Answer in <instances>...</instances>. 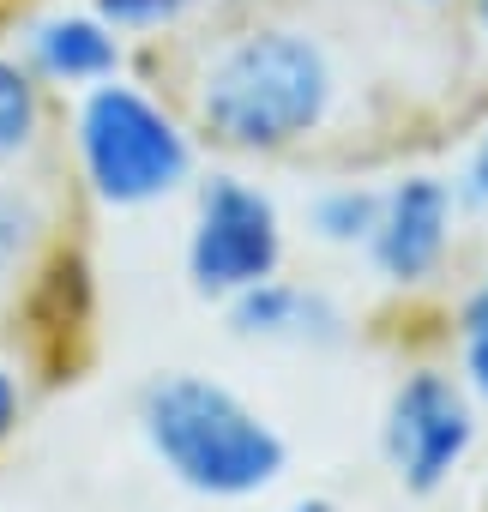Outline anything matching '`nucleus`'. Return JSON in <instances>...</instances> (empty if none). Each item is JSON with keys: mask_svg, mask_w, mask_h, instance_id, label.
Masks as SVG:
<instances>
[{"mask_svg": "<svg viewBox=\"0 0 488 512\" xmlns=\"http://www.w3.org/2000/svg\"><path fill=\"white\" fill-rule=\"evenodd\" d=\"M133 422L163 476L199 500H260L290 470V446L272 416H260L235 386L193 368L157 374L139 392Z\"/></svg>", "mask_w": 488, "mask_h": 512, "instance_id": "3", "label": "nucleus"}, {"mask_svg": "<svg viewBox=\"0 0 488 512\" xmlns=\"http://www.w3.org/2000/svg\"><path fill=\"white\" fill-rule=\"evenodd\" d=\"M55 97H79L127 73V37H115L91 7H37L13 25L7 43Z\"/></svg>", "mask_w": 488, "mask_h": 512, "instance_id": "7", "label": "nucleus"}, {"mask_svg": "<svg viewBox=\"0 0 488 512\" xmlns=\"http://www.w3.org/2000/svg\"><path fill=\"white\" fill-rule=\"evenodd\" d=\"M410 7H428V13H440V7H464V0H410Z\"/></svg>", "mask_w": 488, "mask_h": 512, "instance_id": "18", "label": "nucleus"}, {"mask_svg": "<svg viewBox=\"0 0 488 512\" xmlns=\"http://www.w3.org/2000/svg\"><path fill=\"white\" fill-rule=\"evenodd\" d=\"M175 103L199 145L223 157H296L344 121L350 85L332 43L308 25L248 19L187 55Z\"/></svg>", "mask_w": 488, "mask_h": 512, "instance_id": "1", "label": "nucleus"}, {"mask_svg": "<svg viewBox=\"0 0 488 512\" xmlns=\"http://www.w3.org/2000/svg\"><path fill=\"white\" fill-rule=\"evenodd\" d=\"M272 512H338L332 500H290V506H272Z\"/></svg>", "mask_w": 488, "mask_h": 512, "instance_id": "17", "label": "nucleus"}, {"mask_svg": "<svg viewBox=\"0 0 488 512\" xmlns=\"http://www.w3.org/2000/svg\"><path fill=\"white\" fill-rule=\"evenodd\" d=\"M458 380L476 404H488V278L458 308Z\"/></svg>", "mask_w": 488, "mask_h": 512, "instance_id": "13", "label": "nucleus"}, {"mask_svg": "<svg viewBox=\"0 0 488 512\" xmlns=\"http://www.w3.org/2000/svg\"><path fill=\"white\" fill-rule=\"evenodd\" d=\"M290 260V223L284 205L248 181L241 169H211L193 181V217H187V284L211 302H229L278 278Z\"/></svg>", "mask_w": 488, "mask_h": 512, "instance_id": "4", "label": "nucleus"}, {"mask_svg": "<svg viewBox=\"0 0 488 512\" xmlns=\"http://www.w3.org/2000/svg\"><path fill=\"white\" fill-rule=\"evenodd\" d=\"M73 181L103 211H157L199 181V133L187 109L151 79H103L61 115Z\"/></svg>", "mask_w": 488, "mask_h": 512, "instance_id": "2", "label": "nucleus"}, {"mask_svg": "<svg viewBox=\"0 0 488 512\" xmlns=\"http://www.w3.org/2000/svg\"><path fill=\"white\" fill-rule=\"evenodd\" d=\"M55 199L37 181L0 175V278H31L55 247Z\"/></svg>", "mask_w": 488, "mask_h": 512, "instance_id": "10", "label": "nucleus"}, {"mask_svg": "<svg viewBox=\"0 0 488 512\" xmlns=\"http://www.w3.org/2000/svg\"><path fill=\"white\" fill-rule=\"evenodd\" d=\"M229 308V332L248 344H284V350H332L350 338V314L338 308L332 290L320 284H296V278H266L254 290H241L223 302Z\"/></svg>", "mask_w": 488, "mask_h": 512, "instance_id": "8", "label": "nucleus"}, {"mask_svg": "<svg viewBox=\"0 0 488 512\" xmlns=\"http://www.w3.org/2000/svg\"><path fill=\"white\" fill-rule=\"evenodd\" d=\"M85 7L127 43H151V37H169L181 31L199 7L193 0H85Z\"/></svg>", "mask_w": 488, "mask_h": 512, "instance_id": "12", "label": "nucleus"}, {"mask_svg": "<svg viewBox=\"0 0 488 512\" xmlns=\"http://www.w3.org/2000/svg\"><path fill=\"white\" fill-rule=\"evenodd\" d=\"M476 434H482V410L470 398V386L452 374V368H410L392 398H386V416H380V452L398 476L404 494L428 500L440 494L476 452Z\"/></svg>", "mask_w": 488, "mask_h": 512, "instance_id": "5", "label": "nucleus"}, {"mask_svg": "<svg viewBox=\"0 0 488 512\" xmlns=\"http://www.w3.org/2000/svg\"><path fill=\"white\" fill-rule=\"evenodd\" d=\"M458 199H470V205H488V121H482V133H476V145H470V163H464Z\"/></svg>", "mask_w": 488, "mask_h": 512, "instance_id": "15", "label": "nucleus"}, {"mask_svg": "<svg viewBox=\"0 0 488 512\" xmlns=\"http://www.w3.org/2000/svg\"><path fill=\"white\" fill-rule=\"evenodd\" d=\"M482 512H488V494H482Z\"/></svg>", "mask_w": 488, "mask_h": 512, "instance_id": "20", "label": "nucleus"}, {"mask_svg": "<svg viewBox=\"0 0 488 512\" xmlns=\"http://www.w3.org/2000/svg\"><path fill=\"white\" fill-rule=\"evenodd\" d=\"M458 187L434 169H410L398 181L380 187V217L362 241L368 266L380 284L416 296V290H434L446 278V260H452V241H458Z\"/></svg>", "mask_w": 488, "mask_h": 512, "instance_id": "6", "label": "nucleus"}, {"mask_svg": "<svg viewBox=\"0 0 488 512\" xmlns=\"http://www.w3.org/2000/svg\"><path fill=\"white\" fill-rule=\"evenodd\" d=\"M25 410H31V380H25V368H19L7 350H0V452L13 446Z\"/></svg>", "mask_w": 488, "mask_h": 512, "instance_id": "14", "label": "nucleus"}, {"mask_svg": "<svg viewBox=\"0 0 488 512\" xmlns=\"http://www.w3.org/2000/svg\"><path fill=\"white\" fill-rule=\"evenodd\" d=\"M374 217H380V187H368V181H332V187H320V193L308 199V235H314L320 247H350V253H362Z\"/></svg>", "mask_w": 488, "mask_h": 512, "instance_id": "11", "label": "nucleus"}, {"mask_svg": "<svg viewBox=\"0 0 488 512\" xmlns=\"http://www.w3.org/2000/svg\"><path fill=\"white\" fill-rule=\"evenodd\" d=\"M464 7H470V25H476V37L488 43V0H464Z\"/></svg>", "mask_w": 488, "mask_h": 512, "instance_id": "16", "label": "nucleus"}, {"mask_svg": "<svg viewBox=\"0 0 488 512\" xmlns=\"http://www.w3.org/2000/svg\"><path fill=\"white\" fill-rule=\"evenodd\" d=\"M193 7H211V0H193Z\"/></svg>", "mask_w": 488, "mask_h": 512, "instance_id": "19", "label": "nucleus"}, {"mask_svg": "<svg viewBox=\"0 0 488 512\" xmlns=\"http://www.w3.org/2000/svg\"><path fill=\"white\" fill-rule=\"evenodd\" d=\"M61 127V97L13 55L0 49V175L31 169Z\"/></svg>", "mask_w": 488, "mask_h": 512, "instance_id": "9", "label": "nucleus"}]
</instances>
